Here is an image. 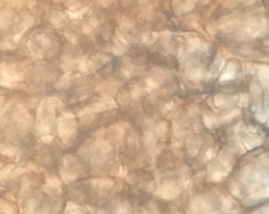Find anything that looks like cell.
I'll use <instances>...</instances> for the list:
<instances>
[{
	"label": "cell",
	"mask_w": 269,
	"mask_h": 214,
	"mask_svg": "<svg viewBox=\"0 0 269 214\" xmlns=\"http://www.w3.org/2000/svg\"><path fill=\"white\" fill-rule=\"evenodd\" d=\"M268 30V23L267 19L263 17H252L245 22L242 32L243 35L255 37L264 35Z\"/></svg>",
	"instance_id": "obj_1"
},
{
	"label": "cell",
	"mask_w": 269,
	"mask_h": 214,
	"mask_svg": "<svg viewBox=\"0 0 269 214\" xmlns=\"http://www.w3.org/2000/svg\"><path fill=\"white\" fill-rule=\"evenodd\" d=\"M83 209L72 202H68L65 209V214H83Z\"/></svg>",
	"instance_id": "obj_2"
},
{
	"label": "cell",
	"mask_w": 269,
	"mask_h": 214,
	"mask_svg": "<svg viewBox=\"0 0 269 214\" xmlns=\"http://www.w3.org/2000/svg\"><path fill=\"white\" fill-rule=\"evenodd\" d=\"M101 101L107 106V109L108 108L109 109H113L114 108H118L115 101L109 95H103L101 97Z\"/></svg>",
	"instance_id": "obj_3"
},
{
	"label": "cell",
	"mask_w": 269,
	"mask_h": 214,
	"mask_svg": "<svg viewBox=\"0 0 269 214\" xmlns=\"http://www.w3.org/2000/svg\"><path fill=\"white\" fill-rule=\"evenodd\" d=\"M46 184L48 187L55 189L59 188L62 184L61 181L56 177H48L46 178Z\"/></svg>",
	"instance_id": "obj_4"
},
{
	"label": "cell",
	"mask_w": 269,
	"mask_h": 214,
	"mask_svg": "<svg viewBox=\"0 0 269 214\" xmlns=\"http://www.w3.org/2000/svg\"><path fill=\"white\" fill-rule=\"evenodd\" d=\"M167 132V124L165 122L160 123L156 127V133L158 137H163Z\"/></svg>",
	"instance_id": "obj_5"
},
{
	"label": "cell",
	"mask_w": 269,
	"mask_h": 214,
	"mask_svg": "<svg viewBox=\"0 0 269 214\" xmlns=\"http://www.w3.org/2000/svg\"><path fill=\"white\" fill-rule=\"evenodd\" d=\"M90 106L91 107L93 112H97V113L106 111L108 109L107 106L105 105L103 102L95 103H93V105H91Z\"/></svg>",
	"instance_id": "obj_6"
},
{
	"label": "cell",
	"mask_w": 269,
	"mask_h": 214,
	"mask_svg": "<svg viewBox=\"0 0 269 214\" xmlns=\"http://www.w3.org/2000/svg\"><path fill=\"white\" fill-rule=\"evenodd\" d=\"M62 175L63 180L66 184L75 180L78 178V174L76 173H62Z\"/></svg>",
	"instance_id": "obj_7"
},
{
	"label": "cell",
	"mask_w": 269,
	"mask_h": 214,
	"mask_svg": "<svg viewBox=\"0 0 269 214\" xmlns=\"http://www.w3.org/2000/svg\"><path fill=\"white\" fill-rule=\"evenodd\" d=\"M38 40L41 41V46L45 49H48L51 46V43L50 40L46 38L44 35H38L37 36Z\"/></svg>",
	"instance_id": "obj_8"
},
{
	"label": "cell",
	"mask_w": 269,
	"mask_h": 214,
	"mask_svg": "<svg viewBox=\"0 0 269 214\" xmlns=\"http://www.w3.org/2000/svg\"><path fill=\"white\" fill-rule=\"evenodd\" d=\"M238 24V20H230L228 22H227L225 24H224L222 25V26L221 27V28L222 30H232V28H235Z\"/></svg>",
	"instance_id": "obj_9"
},
{
	"label": "cell",
	"mask_w": 269,
	"mask_h": 214,
	"mask_svg": "<svg viewBox=\"0 0 269 214\" xmlns=\"http://www.w3.org/2000/svg\"><path fill=\"white\" fill-rule=\"evenodd\" d=\"M98 147L100 148V149L104 153H108L110 151H111L112 147L109 144L108 141H102L100 144L98 145Z\"/></svg>",
	"instance_id": "obj_10"
},
{
	"label": "cell",
	"mask_w": 269,
	"mask_h": 214,
	"mask_svg": "<svg viewBox=\"0 0 269 214\" xmlns=\"http://www.w3.org/2000/svg\"><path fill=\"white\" fill-rule=\"evenodd\" d=\"M14 169L13 165H8L1 171V178H7L11 171Z\"/></svg>",
	"instance_id": "obj_11"
},
{
	"label": "cell",
	"mask_w": 269,
	"mask_h": 214,
	"mask_svg": "<svg viewBox=\"0 0 269 214\" xmlns=\"http://www.w3.org/2000/svg\"><path fill=\"white\" fill-rule=\"evenodd\" d=\"M143 140L147 144H150L154 140V134L151 132H145L143 133Z\"/></svg>",
	"instance_id": "obj_12"
},
{
	"label": "cell",
	"mask_w": 269,
	"mask_h": 214,
	"mask_svg": "<svg viewBox=\"0 0 269 214\" xmlns=\"http://www.w3.org/2000/svg\"><path fill=\"white\" fill-rule=\"evenodd\" d=\"M1 209L2 212H4L5 214H14L13 210L10 205L7 204L5 202H2L1 203Z\"/></svg>",
	"instance_id": "obj_13"
},
{
	"label": "cell",
	"mask_w": 269,
	"mask_h": 214,
	"mask_svg": "<svg viewBox=\"0 0 269 214\" xmlns=\"http://www.w3.org/2000/svg\"><path fill=\"white\" fill-rule=\"evenodd\" d=\"M16 148L11 147H6L3 150L2 149L1 152L4 155H6L7 157H12L13 155L15 153Z\"/></svg>",
	"instance_id": "obj_14"
},
{
	"label": "cell",
	"mask_w": 269,
	"mask_h": 214,
	"mask_svg": "<svg viewBox=\"0 0 269 214\" xmlns=\"http://www.w3.org/2000/svg\"><path fill=\"white\" fill-rule=\"evenodd\" d=\"M195 6V3L193 0H186V3L182 6L183 12L189 11L192 9Z\"/></svg>",
	"instance_id": "obj_15"
},
{
	"label": "cell",
	"mask_w": 269,
	"mask_h": 214,
	"mask_svg": "<svg viewBox=\"0 0 269 214\" xmlns=\"http://www.w3.org/2000/svg\"><path fill=\"white\" fill-rule=\"evenodd\" d=\"M140 94H141V92H140V90L138 87L136 85H133L132 88V90H131L132 98L133 100H137L140 97Z\"/></svg>",
	"instance_id": "obj_16"
},
{
	"label": "cell",
	"mask_w": 269,
	"mask_h": 214,
	"mask_svg": "<svg viewBox=\"0 0 269 214\" xmlns=\"http://www.w3.org/2000/svg\"><path fill=\"white\" fill-rule=\"evenodd\" d=\"M27 169H29L30 170H33L35 172L37 173H40V172H43L45 170L44 168L41 167L40 166H38L36 165H34L32 163H30L28 165H27Z\"/></svg>",
	"instance_id": "obj_17"
},
{
	"label": "cell",
	"mask_w": 269,
	"mask_h": 214,
	"mask_svg": "<svg viewBox=\"0 0 269 214\" xmlns=\"http://www.w3.org/2000/svg\"><path fill=\"white\" fill-rule=\"evenodd\" d=\"M190 73V77H191L192 80H197L200 78L201 77V75L202 74V71L200 69H195L192 71L190 72H189V74Z\"/></svg>",
	"instance_id": "obj_18"
},
{
	"label": "cell",
	"mask_w": 269,
	"mask_h": 214,
	"mask_svg": "<svg viewBox=\"0 0 269 214\" xmlns=\"http://www.w3.org/2000/svg\"><path fill=\"white\" fill-rule=\"evenodd\" d=\"M189 42L193 48H200V46H201L200 40L196 37L190 39Z\"/></svg>",
	"instance_id": "obj_19"
},
{
	"label": "cell",
	"mask_w": 269,
	"mask_h": 214,
	"mask_svg": "<svg viewBox=\"0 0 269 214\" xmlns=\"http://www.w3.org/2000/svg\"><path fill=\"white\" fill-rule=\"evenodd\" d=\"M146 83L147 86L151 89H157L159 87L157 82L151 78H148L147 79Z\"/></svg>",
	"instance_id": "obj_20"
},
{
	"label": "cell",
	"mask_w": 269,
	"mask_h": 214,
	"mask_svg": "<svg viewBox=\"0 0 269 214\" xmlns=\"http://www.w3.org/2000/svg\"><path fill=\"white\" fill-rule=\"evenodd\" d=\"M1 85L3 87H5L7 88H11V87H15L17 84L15 82H11L9 81L6 79H1Z\"/></svg>",
	"instance_id": "obj_21"
},
{
	"label": "cell",
	"mask_w": 269,
	"mask_h": 214,
	"mask_svg": "<svg viewBox=\"0 0 269 214\" xmlns=\"http://www.w3.org/2000/svg\"><path fill=\"white\" fill-rule=\"evenodd\" d=\"M64 35L65 36V37L68 39V40H69L72 43H73L74 45H77L78 44L77 38L76 37V36L74 35L73 34L64 33Z\"/></svg>",
	"instance_id": "obj_22"
},
{
	"label": "cell",
	"mask_w": 269,
	"mask_h": 214,
	"mask_svg": "<svg viewBox=\"0 0 269 214\" xmlns=\"http://www.w3.org/2000/svg\"><path fill=\"white\" fill-rule=\"evenodd\" d=\"M62 60L63 63L69 66H72L75 65V61L73 59L68 56H64L62 57Z\"/></svg>",
	"instance_id": "obj_23"
},
{
	"label": "cell",
	"mask_w": 269,
	"mask_h": 214,
	"mask_svg": "<svg viewBox=\"0 0 269 214\" xmlns=\"http://www.w3.org/2000/svg\"><path fill=\"white\" fill-rule=\"evenodd\" d=\"M26 172V170L25 169L23 168H18L16 170H14V172L12 173V174L11 175V178H16L18 176H19L20 175L23 174V173H25Z\"/></svg>",
	"instance_id": "obj_24"
},
{
	"label": "cell",
	"mask_w": 269,
	"mask_h": 214,
	"mask_svg": "<svg viewBox=\"0 0 269 214\" xmlns=\"http://www.w3.org/2000/svg\"><path fill=\"white\" fill-rule=\"evenodd\" d=\"M35 204H36V202H35L34 199L32 198L30 200L27 214H34V209L35 207Z\"/></svg>",
	"instance_id": "obj_25"
},
{
	"label": "cell",
	"mask_w": 269,
	"mask_h": 214,
	"mask_svg": "<svg viewBox=\"0 0 269 214\" xmlns=\"http://www.w3.org/2000/svg\"><path fill=\"white\" fill-rule=\"evenodd\" d=\"M93 112V110H92V109H91V106H87V107H86V108H85L83 110H81V111L78 113V116H82L85 115H88V114L92 113Z\"/></svg>",
	"instance_id": "obj_26"
},
{
	"label": "cell",
	"mask_w": 269,
	"mask_h": 214,
	"mask_svg": "<svg viewBox=\"0 0 269 214\" xmlns=\"http://www.w3.org/2000/svg\"><path fill=\"white\" fill-rule=\"evenodd\" d=\"M79 69L82 71H87L88 69V65L85 62V58H83L81 59L79 63Z\"/></svg>",
	"instance_id": "obj_27"
},
{
	"label": "cell",
	"mask_w": 269,
	"mask_h": 214,
	"mask_svg": "<svg viewBox=\"0 0 269 214\" xmlns=\"http://www.w3.org/2000/svg\"><path fill=\"white\" fill-rule=\"evenodd\" d=\"M54 140V137L51 135H45L44 137H42L40 139V141L43 143H45V144H49V143L51 142Z\"/></svg>",
	"instance_id": "obj_28"
},
{
	"label": "cell",
	"mask_w": 269,
	"mask_h": 214,
	"mask_svg": "<svg viewBox=\"0 0 269 214\" xmlns=\"http://www.w3.org/2000/svg\"><path fill=\"white\" fill-rule=\"evenodd\" d=\"M38 130L41 134L50 133L51 132V128L49 126L47 125H41L38 128Z\"/></svg>",
	"instance_id": "obj_29"
},
{
	"label": "cell",
	"mask_w": 269,
	"mask_h": 214,
	"mask_svg": "<svg viewBox=\"0 0 269 214\" xmlns=\"http://www.w3.org/2000/svg\"><path fill=\"white\" fill-rule=\"evenodd\" d=\"M111 52H113L115 55H122L124 53V50L119 48L118 47L111 48Z\"/></svg>",
	"instance_id": "obj_30"
},
{
	"label": "cell",
	"mask_w": 269,
	"mask_h": 214,
	"mask_svg": "<svg viewBox=\"0 0 269 214\" xmlns=\"http://www.w3.org/2000/svg\"><path fill=\"white\" fill-rule=\"evenodd\" d=\"M173 106H174V103H173V102H170L167 103L164 106H163V111L164 112H168V111L171 110L173 109Z\"/></svg>",
	"instance_id": "obj_31"
},
{
	"label": "cell",
	"mask_w": 269,
	"mask_h": 214,
	"mask_svg": "<svg viewBox=\"0 0 269 214\" xmlns=\"http://www.w3.org/2000/svg\"><path fill=\"white\" fill-rule=\"evenodd\" d=\"M1 48L5 49V50H8V49H13V48L11 46V45L9 42L5 41V42H3L1 43Z\"/></svg>",
	"instance_id": "obj_32"
},
{
	"label": "cell",
	"mask_w": 269,
	"mask_h": 214,
	"mask_svg": "<svg viewBox=\"0 0 269 214\" xmlns=\"http://www.w3.org/2000/svg\"><path fill=\"white\" fill-rule=\"evenodd\" d=\"M198 112H199V110H198V109L197 108V107L194 106V107H192V108H190L189 109V113L190 116H193L196 115V114H198Z\"/></svg>",
	"instance_id": "obj_33"
},
{
	"label": "cell",
	"mask_w": 269,
	"mask_h": 214,
	"mask_svg": "<svg viewBox=\"0 0 269 214\" xmlns=\"http://www.w3.org/2000/svg\"><path fill=\"white\" fill-rule=\"evenodd\" d=\"M28 28V27H27V28L25 29V30H23V31H21V33H18V34H16L14 38H13V39H14V41H15L16 43H18V42L20 40V39H21V37H22V35H23V33H25V31Z\"/></svg>",
	"instance_id": "obj_34"
},
{
	"label": "cell",
	"mask_w": 269,
	"mask_h": 214,
	"mask_svg": "<svg viewBox=\"0 0 269 214\" xmlns=\"http://www.w3.org/2000/svg\"><path fill=\"white\" fill-rule=\"evenodd\" d=\"M67 13H68L69 17L70 18V19H76V18H78L80 16L78 12H76V13H72V12L67 11Z\"/></svg>",
	"instance_id": "obj_35"
},
{
	"label": "cell",
	"mask_w": 269,
	"mask_h": 214,
	"mask_svg": "<svg viewBox=\"0 0 269 214\" xmlns=\"http://www.w3.org/2000/svg\"><path fill=\"white\" fill-rule=\"evenodd\" d=\"M43 105H44V100H43L39 106V108L38 109V118H40L42 114V112H43Z\"/></svg>",
	"instance_id": "obj_36"
},
{
	"label": "cell",
	"mask_w": 269,
	"mask_h": 214,
	"mask_svg": "<svg viewBox=\"0 0 269 214\" xmlns=\"http://www.w3.org/2000/svg\"><path fill=\"white\" fill-rule=\"evenodd\" d=\"M83 31L85 34H90L91 31V28L89 25H84L83 27Z\"/></svg>",
	"instance_id": "obj_37"
},
{
	"label": "cell",
	"mask_w": 269,
	"mask_h": 214,
	"mask_svg": "<svg viewBox=\"0 0 269 214\" xmlns=\"http://www.w3.org/2000/svg\"><path fill=\"white\" fill-rule=\"evenodd\" d=\"M104 129H101L100 130H98V132L95 134V135L98 137V138H102L104 135Z\"/></svg>",
	"instance_id": "obj_38"
},
{
	"label": "cell",
	"mask_w": 269,
	"mask_h": 214,
	"mask_svg": "<svg viewBox=\"0 0 269 214\" xmlns=\"http://www.w3.org/2000/svg\"><path fill=\"white\" fill-rule=\"evenodd\" d=\"M207 30L208 31V32L210 33V34H214V33H215V28H214V26H212V25H208L207 27Z\"/></svg>",
	"instance_id": "obj_39"
},
{
	"label": "cell",
	"mask_w": 269,
	"mask_h": 214,
	"mask_svg": "<svg viewBox=\"0 0 269 214\" xmlns=\"http://www.w3.org/2000/svg\"><path fill=\"white\" fill-rule=\"evenodd\" d=\"M36 4H37V0H29L28 7L30 9H31L33 7H34V6H35V5Z\"/></svg>",
	"instance_id": "obj_40"
},
{
	"label": "cell",
	"mask_w": 269,
	"mask_h": 214,
	"mask_svg": "<svg viewBox=\"0 0 269 214\" xmlns=\"http://www.w3.org/2000/svg\"><path fill=\"white\" fill-rule=\"evenodd\" d=\"M122 71H123V74L125 75V77H126L128 78L130 77V76H131V71L130 70H128V69H123Z\"/></svg>",
	"instance_id": "obj_41"
},
{
	"label": "cell",
	"mask_w": 269,
	"mask_h": 214,
	"mask_svg": "<svg viewBox=\"0 0 269 214\" xmlns=\"http://www.w3.org/2000/svg\"><path fill=\"white\" fill-rule=\"evenodd\" d=\"M90 23L93 27H96L98 25V20L96 18H92L90 20Z\"/></svg>",
	"instance_id": "obj_42"
},
{
	"label": "cell",
	"mask_w": 269,
	"mask_h": 214,
	"mask_svg": "<svg viewBox=\"0 0 269 214\" xmlns=\"http://www.w3.org/2000/svg\"><path fill=\"white\" fill-rule=\"evenodd\" d=\"M63 116H64L65 118H67V119L73 118H75V115H73L72 113H63Z\"/></svg>",
	"instance_id": "obj_43"
},
{
	"label": "cell",
	"mask_w": 269,
	"mask_h": 214,
	"mask_svg": "<svg viewBox=\"0 0 269 214\" xmlns=\"http://www.w3.org/2000/svg\"><path fill=\"white\" fill-rule=\"evenodd\" d=\"M118 125L119 126H120L121 127H122L123 129L127 128L129 127V125H128L126 122H120V123H118Z\"/></svg>",
	"instance_id": "obj_44"
},
{
	"label": "cell",
	"mask_w": 269,
	"mask_h": 214,
	"mask_svg": "<svg viewBox=\"0 0 269 214\" xmlns=\"http://www.w3.org/2000/svg\"><path fill=\"white\" fill-rule=\"evenodd\" d=\"M97 146L94 144H93V145H91V146H90V151L91 152H95L96 150H97Z\"/></svg>",
	"instance_id": "obj_45"
},
{
	"label": "cell",
	"mask_w": 269,
	"mask_h": 214,
	"mask_svg": "<svg viewBox=\"0 0 269 214\" xmlns=\"http://www.w3.org/2000/svg\"><path fill=\"white\" fill-rule=\"evenodd\" d=\"M88 7H85V8H82V9H81L78 12V13H79V15H83L85 13V12L88 10Z\"/></svg>",
	"instance_id": "obj_46"
},
{
	"label": "cell",
	"mask_w": 269,
	"mask_h": 214,
	"mask_svg": "<svg viewBox=\"0 0 269 214\" xmlns=\"http://www.w3.org/2000/svg\"><path fill=\"white\" fill-rule=\"evenodd\" d=\"M148 38H149V34H144L143 35V37H142V39H143L142 41H143V43L147 42L148 41Z\"/></svg>",
	"instance_id": "obj_47"
},
{
	"label": "cell",
	"mask_w": 269,
	"mask_h": 214,
	"mask_svg": "<svg viewBox=\"0 0 269 214\" xmlns=\"http://www.w3.org/2000/svg\"><path fill=\"white\" fill-rule=\"evenodd\" d=\"M88 67H89V68L90 69H91V70H92V69H93L95 68V63H93V62H91V61H90V62H88Z\"/></svg>",
	"instance_id": "obj_48"
},
{
	"label": "cell",
	"mask_w": 269,
	"mask_h": 214,
	"mask_svg": "<svg viewBox=\"0 0 269 214\" xmlns=\"http://www.w3.org/2000/svg\"><path fill=\"white\" fill-rule=\"evenodd\" d=\"M103 4L104 6H107L110 4L109 0H103Z\"/></svg>",
	"instance_id": "obj_49"
},
{
	"label": "cell",
	"mask_w": 269,
	"mask_h": 214,
	"mask_svg": "<svg viewBox=\"0 0 269 214\" xmlns=\"http://www.w3.org/2000/svg\"><path fill=\"white\" fill-rule=\"evenodd\" d=\"M48 209H44L40 214H48Z\"/></svg>",
	"instance_id": "obj_50"
},
{
	"label": "cell",
	"mask_w": 269,
	"mask_h": 214,
	"mask_svg": "<svg viewBox=\"0 0 269 214\" xmlns=\"http://www.w3.org/2000/svg\"><path fill=\"white\" fill-rule=\"evenodd\" d=\"M87 208L89 209V211L91 212V213H93L95 212V210H93V209H92L91 207H90V206H87Z\"/></svg>",
	"instance_id": "obj_51"
},
{
	"label": "cell",
	"mask_w": 269,
	"mask_h": 214,
	"mask_svg": "<svg viewBox=\"0 0 269 214\" xmlns=\"http://www.w3.org/2000/svg\"><path fill=\"white\" fill-rule=\"evenodd\" d=\"M87 95H85V96H83V97H81V98H80V100H83V99H85V98H87Z\"/></svg>",
	"instance_id": "obj_52"
},
{
	"label": "cell",
	"mask_w": 269,
	"mask_h": 214,
	"mask_svg": "<svg viewBox=\"0 0 269 214\" xmlns=\"http://www.w3.org/2000/svg\"><path fill=\"white\" fill-rule=\"evenodd\" d=\"M3 97H1V105L3 103Z\"/></svg>",
	"instance_id": "obj_53"
}]
</instances>
